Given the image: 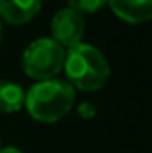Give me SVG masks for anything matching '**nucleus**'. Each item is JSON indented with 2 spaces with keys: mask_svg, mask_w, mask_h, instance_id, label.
<instances>
[{
  "mask_svg": "<svg viewBox=\"0 0 152 153\" xmlns=\"http://www.w3.org/2000/svg\"><path fill=\"white\" fill-rule=\"evenodd\" d=\"M63 70L66 73V82L84 93L99 91L106 85L111 75V68L104 53L88 43H77L65 53Z\"/></svg>",
  "mask_w": 152,
  "mask_h": 153,
  "instance_id": "f257e3e1",
  "label": "nucleus"
},
{
  "mask_svg": "<svg viewBox=\"0 0 152 153\" xmlns=\"http://www.w3.org/2000/svg\"><path fill=\"white\" fill-rule=\"evenodd\" d=\"M75 103V89L61 78L39 80L25 91V107L39 123H56Z\"/></svg>",
  "mask_w": 152,
  "mask_h": 153,
  "instance_id": "f03ea898",
  "label": "nucleus"
},
{
  "mask_svg": "<svg viewBox=\"0 0 152 153\" xmlns=\"http://www.w3.org/2000/svg\"><path fill=\"white\" fill-rule=\"evenodd\" d=\"M65 53L66 50L52 38L34 39L23 52L22 59L23 71L27 73V76L38 82L54 78L63 70Z\"/></svg>",
  "mask_w": 152,
  "mask_h": 153,
  "instance_id": "7ed1b4c3",
  "label": "nucleus"
},
{
  "mask_svg": "<svg viewBox=\"0 0 152 153\" xmlns=\"http://www.w3.org/2000/svg\"><path fill=\"white\" fill-rule=\"evenodd\" d=\"M84 29H86V23H84L82 16L68 7L57 11L50 23L52 39L56 43H59L63 48L65 46L70 48L77 43H81L82 36H84Z\"/></svg>",
  "mask_w": 152,
  "mask_h": 153,
  "instance_id": "20e7f679",
  "label": "nucleus"
},
{
  "mask_svg": "<svg viewBox=\"0 0 152 153\" xmlns=\"http://www.w3.org/2000/svg\"><path fill=\"white\" fill-rule=\"evenodd\" d=\"M113 13L127 23H145L152 18V0H106Z\"/></svg>",
  "mask_w": 152,
  "mask_h": 153,
  "instance_id": "39448f33",
  "label": "nucleus"
},
{
  "mask_svg": "<svg viewBox=\"0 0 152 153\" xmlns=\"http://www.w3.org/2000/svg\"><path fill=\"white\" fill-rule=\"evenodd\" d=\"M41 9V0H0V18L11 25L31 22Z\"/></svg>",
  "mask_w": 152,
  "mask_h": 153,
  "instance_id": "423d86ee",
  "label": "nucleus"
},
{
  "mask_svg": "<svg viewBox=\"0 0 152 153\" xmlns=\"http://www.w3.org/2000/svg\"><path fill=\"white\" fill-rule=\"evenodd\" d=\"M25 107V91L20 84L0 80V112L11 114Z\"/></svg>",
  "mask_w": 152,
  "mask_h": 153,
  "instance_id": "0eeeda50",
  "label": "nucleus"
},
{
  "mask_svg": "<svg viewBox=\"0 0 152 153\" xmlns=\"http://www.w3.org/2000/svg\"><path fill=\"white\" fill-rule=\"evenodd\" d=\"M68 5H70L68 9L75 11L82 16V13L91 14V13L100 11L106 5V0H68Z\"/></svg>",
  "mask_w": 152,
  "mask_h": 153,
  "instance_id": "6e6552de",
  "label": "nucleus"
},
{
  "mask_svg": "<svg viewBox=\"0 0 152 153\" xmlns=\"http://www.w3.org/2000/svg\"><path fill=\"white\" fill-rule=\"evenodd\" d=\"M77 112H79V116H81L82 119H91L93 116L97 114V111H95V107H93L91 103H88V102H84V103H81V105H79V109H77Z\"/></svg>",
  "mask_w": 152,
  "mask_h": 153,
  "instance_id": "1a4fd4ad",
  "label": "nucleus"
},
{
  "mask_svg": "<svg viewBox=\"0 0 152 153\" xmlns=\"http://www.w3.org/2000/svg\"><path fill=\"white\" fill-rule=\"evenodd\" d=\"M0 153H22V152L14 146H7V148H0Z\"/></svg>",
  "mask_w": 152,
  "mask_h": 153,
  "instance_id": "9d476101",
  "label": "nucleus"
},
{
  "mask_svg": "<svg viewBox=\"0 0 152 153\" xmlns=\"http://www.w3.org/2000/svg\"><path fill=\"white\" fill-rule=\"evenodd\" d=\"M0 43H2V23H0Z\"/></svg>",
  "mask_w": 152,
  "mask_h": 153,
  "instance_id": "9b49d317",
  "label": "nucleus"
},
{
  "mask_svg": "<svg viewBox=\"0 0 152 153\" xmlns=\"http://www.w3.org/2000/svg\"><path fill=\"white\" fill-rule=\"evenodd\" d=\"M0 148H2V146H0Z\"/></svg>",
  "mask_w": 152,
  "mask_h": 153,
  "instance_id": "f8f14e48",
  "label": "nucleus"
}]
</instances>
